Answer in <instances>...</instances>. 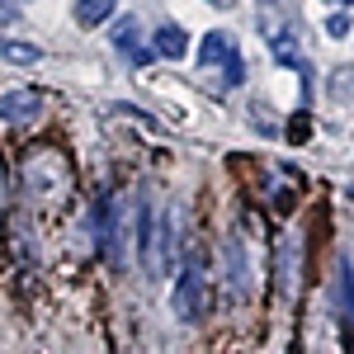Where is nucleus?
Instances as JSON below:
<instances>
[{"instance_id": "obj_1", "label": "nucleus", "mask_w": 354, "mask_h": 354, "mask_svg": "<svg viewBox=\"0 0 354 354\" xmlns=\"http://www.w3.org/2000/svg\"><path fill=\"white\" fill-rule=\"evenodd\" d=\"M137 227H142V265H147V274L156 279V274H161V241L170 236V232H165V218L151 208V203H142Z\"/></svg>"}, {"instance_id": "obj_2", "label": "nucleus", "mask_w": 354, "mask_h": 354, "mask_svg": "<svg viewBox=\"0 0 354 354\" xmlns=\"http://www.w3.org/2000/svg\"><path fill=\"white\" fill-rule=\"evenodd\" d=\"M175 312H180V322L203 317V279H198V270H185L175 279Z\"/></svg>"}, {"instance_id": "obj_3", "label": "nucleus", "mask_w": 354, "mask_h": 354, "mask_svg": "<svg viewBox=\"0 0 354 354\" xmlns=\"http://www.w3.org/2000/svg\"><path fill=\"white\" fill-rule=\"evenodd\" d=\"M189 53V33L180 24H161L156 28V57H165V62H175V57Z\"/></svg>"}, {"instance_id": "obj_4", "label": "nucleus", "mask_w": 354, "mask_h": 354, "mask_svg": "<svg viewBox=\"0 0 354 354\" xmlns=\"http://www.w3.org/2000/svg\"><path fill=\"white\" fill-rule=\"evenodd\" d=\"M38 113V95L33 90H19V95H5L0 100V118H10V123H24Z\"/></svg>"}, {"instance_id": "obj_5", "label": "nucleus", "mask_w": 354, "mask_h": 354, "mask_svg": "<svg viewBox=\"0 0 354 354\" xmlns=\"http://www.w3.org/2000/svg\"><path fill=\"white\" fill-rule=\"evenodd\" d=\"M113 5H118V0H81V5H76V24H85V28L104 24L113 15Z\"/></svg>"}, {"instance_id": "obj_6", "label": "nucleus", "mask_w": 354, "mask_h": 354, "mask_svg": "<svg viewBox=\"0 0 354 354\" xmlns=\"http://www.w3.org/2000/svg\"><path fill=\"white\" fill-rule=\"evenodd\" d=\"M227 53H232V38H227L222 28H218V33H203V53H198V57H203L208 66H213V62H222Z\"/></svg>"}, {"instance_id": "obj_7", "label": "nucleus", "mask_w": 354, "mask_h": 354, "mask_svg": "<svg viewBox=\"0 0 354 354\" xmlns=\"http://www.w3.org/2000/svg\"><path fill=\"white\" fill-rule=\"evenodd\" d=\"M0 57H10V62H38V48H33V43H5V38H0Z\"/></svg>"}, {"instance_id": "obj_8", "label": "nucleus", "mask_w": 354, "mask_h": 354, "mask_svg": "<svg viewBox=\"0 0 354 354\" xmlns=\"http://www.w3.org/2000/svg\"><path fill=\"white\" fill-rule=\"evenodd\" d=\"M241 76H245L241 57H236V53H227V57H222V85H241Z\"/></svg>"}, {"instance_id": "obj_9", "label": "nucleus", "mask_w": 354, "mask_h": 354, "mask_svg": "<svg viewBox=\"0 0 354 354\" xmlns=\"http://www.w3.org/2000/svg\"><path fill=\"white\" fill-rule=\"evenodd\" d=\"M326 33H330V38H345V33H350V19H345V15H330V19H326Z\"/></svg>"}, {"instance_id": "obj_10", "label": "nucleus", "mask_w": 354, "mask_h": 354, "mask_svg": "<svg viewBox=\"0 0 354 354\" xmlns=\"http://www.w3.org/2000/svg\"><path fill=\"white\" fill-rule=\"evenodd\" d=\"M15 15H19V10H15V0H0V24H10Z\"/></svg>"}]
</instances>
